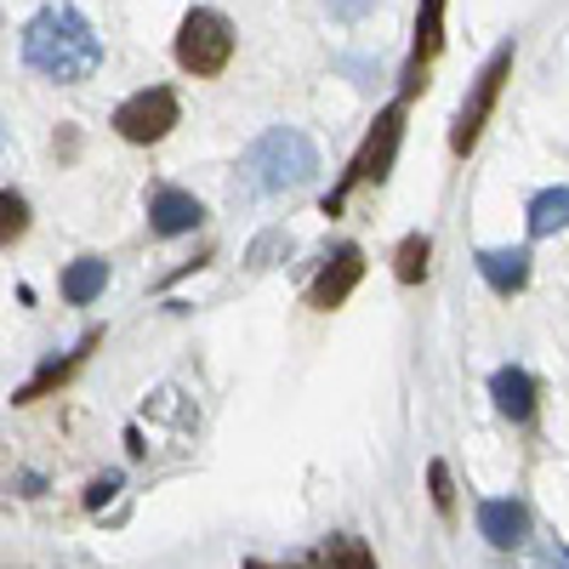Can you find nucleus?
<instances>
[{
	"label": "nucleus",
	"mask_w": 569,
	"mask_h": 569,
	"mask_svg": "<svg viewBox=\"0 0 569 569\" xmlns=\"http://www.w3.org/2000/svg\"><path fill=\"white\" fill-rule=\"evenodd\" d=\"M246 569H279V563H246ZM284 569H302V563H284Z\"/></svg>",
	"instance_id": "nucleus-23"
},
{
	"label": "nucleus",
	"mask_w": 569,
	"mask_h": 569,
	"mask_svg": "<svg viewBox=\"0 0 569 569\" xmlns=\"http://www.w3.org/2000/svg\"><path fill=\"white\" fill-rule=\"evenodd\" d=\"M530 268H536L530 246H490V251H479V273H485V284L496 297H518V291H525Z\"/></svg>",
	"instance_id": "nucleus-10"
},
{
	"label": "nucleus",
	"mask_w": 569,
	"mask_h": 569,
	"mask_svg": "<svg viewBox=\"0 0 569 569\" xmlns=\"http://www.w3.org/2000/svg\"><path fill=\"white\" fill-rule=\"evenodd\" d=\"M427 485H433V507L445 518H456V496H450V467L445 461H427Z\"/></svg>",
	"instance_id": "nucleus-19"
},
{
	"label": "nucleus",
	"mask_w": 569,
	"mask_h": 569,
	"mask_svg": "<svg viewBox=\"0 0 569 569\" xmlns=\"http://www.w3.org/2000/svg\"><path fill=\"white\" fill-rule=\"evenodd\" d=\"M171 126H177V98H171V86H149V91H137V98H126V103L114 109V131H120L126 142H137V149L160 142Z\"/></svg>",
	"instance_id": "nucleus-6"
},
{
	"label": "nucleus",
	"mask_w": 569,
	"mask_h": 569,
	"mask_svg": "<svg viewBox=\"0 0 569 569\" xmlns=\"http://www.w3.org/2000/svg\"><path fill=\"white\" fill-rule=\"evenodd\" d=\"M233 177H240L246 200H268V194H284V188H302L308 177H319V154H313V142L302 131L273 126L240 154V171Z\"/></svg>",
	"instance_id": "nucleus-2"
},
{
	"label": "nucleus",
	"mask_w": 569,
	"mask_h": 569,
	"mask_svg": "<svg viewBox=\"0 0 569 569\" xmlns=\"http://www.w3.org/2000/svg\"><path fill=\"white\" fill-rule=\"evenodd\" d=\"M0 217H7V222H0V240H7V246L23 240V228H29V200L7 188V194H0Z\"/></svg>",
	"instance_id": "nucleus-18"
},
{
	"label": "nucleus",
	"mask_w": 569,
	"mask_h": 569,
	"mask_svg": "<svg viewBox=\"0 0 569 569\" xmlns=\"http://www.w3.org/2000/svg\"><path fill=\"white\" fill-rule=\"evenodd\" d=\"M359 279H365V251H359V246H337V257H330V262L319 268V279L308 284V302H313L319 313L342 308Z\"/></svg>",
	"instance_id": "nucleus-7"
},
{
	"label": "nucleus",
	"mask_w": 569,
	"mask_h": 569,
	"mask_svg": "<svg viewBox=\"0 0 569 569\" xmlns=\"http://www.w3.org/2000/svg\"><path fill=\"white\" fill-rule=\"evenodd\" d=\"M530 569H569V547H558V541H547L536 558H530Z\"/></svg>",
	"instance_id": "nucleus-20"
},
{
	"label": "nucleus",
	"mask_w": 569,
	"mask_h": 569,
	"mask_svg": "<svg viewBox=\"0 0 569 569\" xmlns=\"http://www.w3.org/2000/svg\"><path fill=\"white\" fill-rule=\"evenodd\" d=\"M439 18H445V0H421V18H416V58H433L439 52Z\"/></svg>",
	"instance_id": "nucleus-17"
},
{
	"label": "nucleus",
	"mask_w": 569,
	"mask_h": 569,
	"mask_svg": "<svg viewBox=\"0 0 569 569\" xmlns=\"http://www.w3.org/2000/svg\"><path fill=\"white\" fill-rule=\"evenodd\" d=\"M109 490H120V472H103V479H98V485H91V490H86V507H91V512H98V507L109 501Z\"/></svg>",
	"instance_id": "nucleus-21"
},
{
	"label": "nucleus",
	"mask_w": 569,
	"mask_h": 569,
	"mask_svg": "<svg viewBox=\"0 0 569 569\" xmlns=\"http://www.w3.org/2000/svg\"><path fill=\"white\" fill-rule=\"evenodd\" d=\"M325 12H330V18H348V23H353V18H365V12H370V0H325Z\"/></svg>",
	"instance_id": "nucleus-22"
},
{
	"label": "nucleus",
	"mask_w": 569,
	"mask_h": 569,
	"mask_svg": "<svg viewBox=\"0 0 569 569\" xmlns=\"http://www.w3.org/2000/svg\"><path fill=\"white\" fill-rule=\"evenodd\" d=\"M490 399L507 421H536V405H541V388H536V376L530 370H518V365H501L490 376Z\"/></svg>",
	"instance_id": "nucleus-11"
},
{
	"label": "nucleus",
	"mask_w": 569,
	"mask_h": 569,
	"mask_svg": "<svg viewBox=\"0 0 569 569\" xmlns=\"http://www.w3.org/2000/svg\"><path fill=\"white\" fill-rule=\"evenodd\" d=\"M507 69H512V46H501V52L485 63V74L472 80V98L461 103V114H456V126H450V149H456V154L479 149V131H485V120H490V109H496V98H501V86H507Z\"/></svg>",
	"instance_id": "nucleus-5"
},
{
	"label": "nucleus",
	"mask_w": 569,
	"mask_h": 569,
	"mask_svg": "<svg viewBox=\"0 0 569 569\" xmlns=\"http://www.w3.org/2000/svg\"><path fill=\"white\" fill-rule=\"evenodd\" d=\"M530 233L536 240H547V233L569 228V188H541V194H530Z\"/></svg>",
	"instance_id": "nucleus-14"
},
{
	"label": "nucleus",
	"mask_w": 569,
	"mask_h": 569,
	"mask_svg": "<svg viewBox=\"0 0 569 569\" xmlns=\"http://www.w3.org/2000/svg\"><path fill=\"white\" fill-rule=\"evenodd\" d=\"M23 63H29L40 80L74 86V80H91V74L103 69V40H98V29L86 23L80 7H69V0H52V7H40V12L23 23Z\"/></svg>",
	"instance_id": "nucleus-1"
},
{
	"label": "nucleus",
	"mask_w": 569,
	"mask_h": 569,
	"mask_svg": "<svg viewBox=\"0 0 569 569\" xmlns=\"http://www.w3.org/2000/svg\"><path fill=\"white\" fill-rule=\"evenodd\" d=\"M399 126H405V103H393V109H382L376 114V126H370V137H365V149H359V160L348 166V177H342V188L325 200V211H337L342 200H348V188H359V182H382L388 177V166H393V149H399Z\"/></svg>",
	"instance_id": "nucleus-4"
},
{
	"label": "nucleus",
	"mask_w": 569,
	"mask_h": 569,
	"mask_svg": "<svg viewBox=\"0 0 569 569\" xmlns=\"http://www.w3.org/2000/svg\"><path fill=\"white\" fill-rule=\"evenodd\" d=\"M103 284H109V262H103V257H74V262L63 268V302L86 308V302L103 297Z\"/></svg>",
	"instance_id": "nucleus-12"
},
{
	"label": "nucleus",
	"mask_w": 569,
	"mask_h": 569,
	"mask_svg": "<svg viewBox=\"0 0 569 569\" xmlns=\"http://www.w3.org/2000/svg\"><path fill=\"white\" fill-rule=\"evenodd\" d=\"M149 222H154L160 240H177V233H188V228H200V222H206V206L188 194V188L160 182L154 194H149Z\"/></svg>",
	"instance_id": "nucleus-9"
},
{
	"label": "nucleus",
	"mask_w": 569,
	"mask_h": 569,
	"mask_svg": "<svg viewBox=\"0 0 569 569\" xmlns=\"http://www.w3.org/2000/svg\"><path fill=\"white\" fill-rule=\"evenodd\" d=\"M98 342H103V337H98V330H91V337H80V348H74V353H63L58 365H46V370L34 376V382H29V388H18V393H12V405H29V399H40V393H52V388L63 382V376H74V370H80V359H86L91 348H98Z\"/></svg>",
	"instance_id": "nucleus-13"
},
{
	"label": "nucleus",
	"mask_w": 569,
	"mask_h": 569,
	"mask_svg": "<svg viewBox=\"0 0 569 569\" xmlns=\"http://www.w3.org/2000/svg\"><path fill=\"white\" fill-rule=\"evenodd\" d=\"M325 569H376V558L359 536H330L325 541Z\"/></svg>",
	"instance_id": "nucleus-16"
},
{
	"label": "nucleus",
	"mask_w": 569,
	"mask_h": 569,
	"mask_svg": "<svg viewBox=\"0 0 569 569\" xmlns=\"http://www.w3.org/2000/svg\"><path fill=\"white\" fill-rule=\"evenodd\" d=\"M427 262H433V240H427V233H405L399 251H393V279L399 284H421Z\"/></svg>",
	"instance_id": "nucleus-15"
},
{
	"label": "nucleus",
	"mask_w": 569,
	"mask_h": 569,
	"mask_svg": "<svg viewBox=\"0 0 569 569\" xmlns=\"http://www.w3.org/2000/svg\"><path fill=\"white\" fill-rule=\"evenodd\" d=\"M479 536L496 547V552H512L525 547L530 536V507L518 496H496V501H479Z\"/></svg>",
	"instance_id": "nucleus-8"
},
{
	"label": "nucleus",
	"mask_w": 569,
	"mask_h": 569,
	"mask_svg": "<svg viewBox=\"0 0 569 569\" xmlns=\"http://www.w3.org/2000/svg\"><path fill=\"white\" fill-rule=\"evenodd\" d=\"M171 52H177V63L194 80H211L233 58V23L222 12H211V7H194L177 23V46H171Z\"/></svg>",
	"instance_id": "nucleus-3"
}]
</instances>
